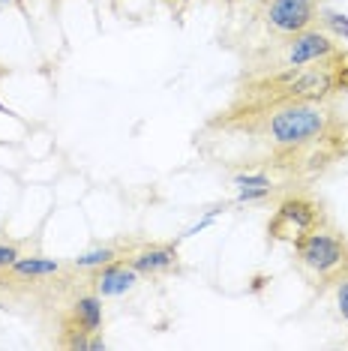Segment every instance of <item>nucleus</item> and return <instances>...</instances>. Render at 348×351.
Listing matches in <instances>:
<instances>
[{"instance_id":"39448f33","label":"nucleus","mask_w":348,"mask_h":351,"mask_svg":"<svg viewBox=\"0 0 348 351\" xmlns=\"http://www.w3.org/2000/svg\"><path fill=\"white\" fill-rule=\"evenodd\" d=\"M336 51H343L339 39H334L324 27H306L300 34L288 36L282 45V58L276 69H295V66H310L324 58H334Z\"/></svg>"},{"instance_id":"1a4fd4ad","label":"nucleus","mask_w":348,"mask_h":351,"mask_svg":"<svg viewBox=\"0 0 348 351\" xmlns=\"http://www.w3.org/2000/svg\"><path fill=\"white\" fill-rule=\"evenodd\" d=\"M73 327L84 333H99L102 330V298L97 291L93 294H82L73 303Z\"/></svg>"},{"instance_id":"9d476101","label":"nucleus","mask_w":348,"mask_h":351,"mask_svg":"<svg viewBox=\"0 0 348 351\" xmlns=\"http://www.w3.org/2000/svg\"><path fill=\"white\" fill-rule=\"evenodd\" d=\"M10 270L18 279H49V276H58L63 265L58 258H45V255H18Z\"/></svg>"},{"instance_id":"423d86ee","label":"nucleus","mask_w":348,"mask_h":351,"mask_svg":"<svg viewBox=\"0 0 348 351\" xmlns=\"http://www.w3.org/2000/svg\"><path fill=\"white\" fill-rule=\"evenodd\" d=\"M319 12H315V0H271L264 10V21L273 34L295 36L300 30L312 27Z\"/></svg>"},{"instance_id":"0eeeda50","label":"nucleus","mask_w":348,"mask_h":351,"mask_svg":"<svg viewBox=\"0 0 348 351\" xmlns=\"http://www.w3.org/2000/svg\"><path fill=\"white\" fill-rule=\"evenodd\" d=\"M138 282H141L138 270L132 267L129 261L114 258V261H108L105 267L97 270V276H93V291H97L102 300L105 298H123V294H129Z\"/></svg>"},{"instance_id":"dca6fc26","label":"nucleus","mask_w":348,"mask_h":351,"mask_svg":"<svg viewBox=\"0 0 348 351\" xmlns=\"http://www.w3.org/2000/svg\"><path fill=\"white\" fill-rule=\"evenodd\" d=\"M90 337L93 333H84V330H78V327H69V337H66L63 346L73 348V351H90Z\"/></svg>"},{"instance_id":"f8f14e48","label":"nucleus","mask_w":348,"mask_h":351,"mask_svg":"<svg viewBox=\"0 0 348 351\" xmlns=\"http://www.w3.org/2000/svg\"><path fill=\"white\" fill-rule=\"evenodd\" d=\"M321 27L327 30L334 39L345 43V39H348V15L345 12H334V10L321 12Z\"/></svg>"},{"instance_id":"a211bd4d","label":"nucleus","mask_w":348,"mask_h":351,"mask_svg":"<svg viewBox=\"0 0 348 351\" xmlns=\"http://www.w3.org/2000/svg\"><path fill=\"white\" fill-rule=\"evenodd\" d=\"M213 219H216V217H210V213H204V219H199V222H195V226H189V228H186L180 237H192V234H199V231L210 228V226H213Z\"/></svg>"},{"instance_id":"f3484780","label":"nucleus","mask_w":348,"mask_h":351,"mask_svg":"<svg viewBox=\"0 0 348 351\" xmlns=\"http://www.w3.org/2000/svg\"><path fill=\"white\" fill-rule=\"evenodd\" d=\"M18 255H21V250L15 243H3V241H0V270H10Z\"/></svg>"},{"instance_id":"ddd939ff","label":"nucleus","mask_w":348,"mask_h":351,"mask_svg":"<svg viewBox=\"0 0 348 351\" xmlns=\"http://www.w3.org/2000/svg\"><path fill=\"white\" fill-rule=\"evenodd\" d=\"M232 183L237 189H249V186H273V178L264 171H243V174H234Z\"/></svg>"},{"instance_id":"f257e3e1","label":"nucleus","mask_w":348,"mask_h":351,"mask_svg":"<svg viewBox=\"0 0 348 351\" xmlns=\"http://www.w3.org/2000/svg\"><path fill=\"white\" fill-rule=\"evenodd\" d=\"M249 114H261V135L276 156L310 159L306 169L321 171L330 165L339 150H327L336 138L334 111L324 108V102H279L271 108H256Z\"/></svg>"},{"instance_id":"6e6552de","label":"nucleus","mask_w":348,"mask_h":351,"mask_svg":"<svg viewBox=\"0 0 348 351\" xmlns=\"http://www.w3.org/2000/svg\"><path fill=\"white\" fill-rule=\"evenodd\" d=\"M126 261H129L141 276L169 274V270L177 267V243H147L132 252Z\"/></svg>"},{"instance_id":"4be33fe9","label":"nucleus","mask_w":348,"mask_h":351,"mask_svg":"<svg viewBox=\"0 0 348 351\" xmlns=\"http://www.w3.org/2000/svg\"><path fill=\"white\" fill-rule=\"evenodd\" d=\"M0 237H3V228H0Z\"/></svg>"},{"instance_id":"f03ea898","label":"nucleus","mask_w":348,"mask_h":351,"mask_svg":"<svg viewBox=\"0 0 348 351\" xmlns=\"http://www.w3.org/2000/svg\"><path fill=\"white\" fill-rule=\"evenodd\" d=\"M348 87V54L336 51L310 66L273 69L271 75L258 78L247 90V111L271 108L279 102H327Z\"/></svg>"},{"instance_id":"2eb2a0df","label":"nucleus","mask_w":348,"mask_h":351,"mask_svg":"<svg viewBox=\"0 0 348 351\" xmlns=\"http://www.w3.org/2000/svg\"><path fill=\"white\" fill-rule=\"evenodd\" d=\"M273 193V186H249V189H237V198L234 204H256V202H264L267 195Z\"/></svg>"},{"instance_id":"4468645a","label":"nucleus","mask_w":348,"mask_h":351,"mask_svg":"<svg viewBox=\"0 0 348 351\" xmlns=\"http://www.w3.org/2000/svg\"><path fill=\"white\" fill-rule=\"evenodd\" d=\"M334 294H336V313L343 315V322H348V270H343L334 279Z\"/></svg>"},{"instance_id":"6ab92c4d","label":"nucleus","mask_w":348,"mask_h":351,"mask_svg":"<svg viewBox=\"0 0 348 351\" xmlns=\"http://www.w3.org/2000/svg\"><path fill=\"white\" fill-rule=\"evenodd\" d=\"M102 348H105V339H102L99 333H93L90 337V351H102Z\"/></svg>"},{"instance_id":"7ed1b4c3","label":"nucleus","mask_w":348,"mask_h":351,"mask_svg":"<svg viewBox=\"0 0 348 351\" xmlns=\"http://www.w3.org/2000/svg\"><path fill=\"white\" fill-rule=\"evenodd\" d=\"M291 246H295L297 265L321 285L334 282L343 270H348V241L339 231L319 226Z\"/></svg>"},{"instance_id":"20e7f679","label":"nucleus","mask_w":348,"mask_h":351,"mask_svg":"<svg viewBox=\"0 0 348 351\" xmlns=\"http://www.w3.org/2000/svg\"><path fill=\"white\" fill-rule=\"evenodd\" d=\"M324 222L321 204L312 202L306 195H288L276 204L271 222H267V234L271 241L282 243H297L303 234H310L312 228H319Z\"/></svg>"},{"instance_id":"412c9836","label":"nucleus","mask_w":348,"mask_h":351,"mask_svg":"<svg viewBox=\"0 0 348 351\" xmlns=\"http://www.w3.org/2000/svg\"><path fill=\"white\" fill-rule=\"evenodd\" d=\"M169 3H177L180 6V3H186V0H169Z\"/></svg>"},{"instance_id":"aec40b11","label":"nucleus","mask_w":348,"mask_h":351,"mask_svg":"<svg viewBox=\"0 0 348 351\" xmlns=\"http://www.w3.org/2000/svg\"><path fill=\"white\" fill-rule=\"evenodd\" d=\"M10 6H18V0H0V12L10 10Z\"/></svg>"},{"instance_id":"9b49d317","label":"nucleus","mask_w":348,"mask_h":351,"mask_svg":"<svg viewBox=\"0 0 348 351\" xmlns=\"http://www.w3.org/2000/svg\"><path fill=\"white\" fill-rule=\"evenodd\" d=\"M114 258H121V250H114V246H97V250H87V252L78 255L73 261V267L75 270H99Z\"/></svg>"}]
</instances>
